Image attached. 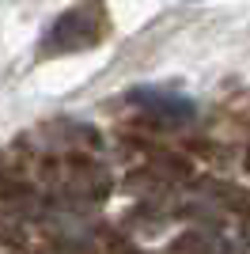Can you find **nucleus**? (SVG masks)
<instances>
[{
    "label": "nucleus",
    "instance_id": "obj_2",
    "mask_svg": "<svg viewBox=\"0 0 250 254\" xmlns=\"http://www.w3.org/2000/svg\"><path fill=\"white\" fill-rule=\"evenodd\" d=\"M133 99L144 106V114H152L156 122H163V126H182V122L193 118V106H189L186 99H178V95H163V91H136Z\"/></svg>",
    "mask_w": 250,
    "mask_h": 254
},
{
    "label": "nucleus",
    "instance_id": "obj_1",
    "mask_svg": "<svg viewBox=\"0 0 250 254\" xmlns=\"http://www.w3.org/2000/svg\"><path fill=\"white\" fill-rule=\"evenodd\" d=\"M103 34H106L103 0H80L76 8H68L61 19L50 27V34L42 38V53H46V57H61V53L91 50Z\"/></svg>",
    "mask_w": 250,
    "mask_h": 254
}]
</instances>
